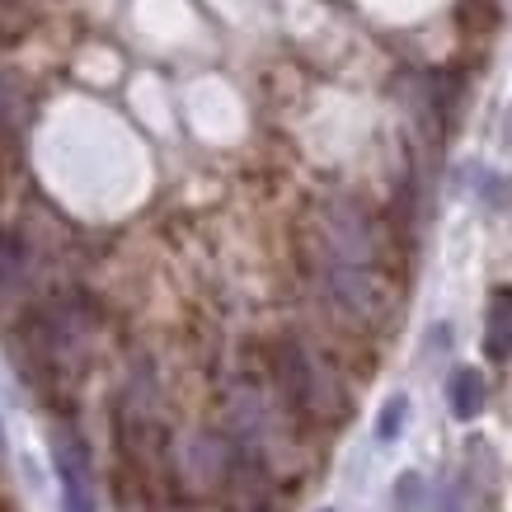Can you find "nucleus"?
<instances>
[{
  "label": "nucleus",
  "mask_w": 512,
  "mask_h": 512,
  "mask_svg": "<svg viewBox=\"0 0 512 512\" xmlns=\"http://www.w3.org/2000/svg\"><path fill=\"white\" fill-rule=\"evenodd\" d=\"M52 461H57V480H62V512H94L85 447L71 442L66 433H57L52 437Z\"/></svg>",
  "instance_id": "nucleus-1"
},
{
  "label": "nucleus",
  "mask_w": 512,
  "mask_h": 512,
  "mask_svg": "<svg viewBox=\"0 0 512 512\" xmlns=\"http://www.w3.org/2000/svg\"><path fill=\"white\" fill-rule=\"evenodd\" d=\"M278 376H282V390L292 395V404H301V409H320V376H315V362L301 343H282Z\"/></svg>",
  "instance_id": "nucleus-2"
},
{
  "label": "nucleus",
  "mask_w": 512,
  "mask_h": 512,
  "mask_svg": "<svg viewBox=\"0 0 512 512\" xmlns=\"http://www.w3.org/2000/svg\"><path fill=\"white\" fill-rule=\"evenodd\" d=\"M484 353L494 362L512 357V287L489 296V325H484Z\"/></svg>",
  "instance_id": "nucleus-3"
},
{
  "label": "nucleus",
  "mask_w": 512,
  "mask_h": 512,
  "mask_svg": "<svg viewBox=\"0 0 512 512\" xmlns=\"http://www.w3.org/2000/svg\"><path fill=\"white\" fill-rule=\"evenodd\" d=\"M29 127V85L19 76H0V141H15Z\"/></svg>",
  "instance_id": "nucleus-4"
},
{
  "label": "nucleus",
  "mask_w": 512,
  "mask_h": 512,
  "mask_svg": "<svg viewBox=\"0 0 512 512\" xmlns=\"http://www.w3.org/2000/svg\"><path fill=\"white\" fill-rule=\"evenodd\" d=\"M447 395H451V414L461 423L470 419H480L484 414V376L480 372H470V367H456L447 381Z\"/></svg>",
  "instance_id": "nucleus-5"
},
{
  "label": "nucleus",
  "mask_w": 512,
  "mask_h": 512,
  "mask_svg": "<svg viewBox=\"0 0 512 512\" xmlns=\"http://www.w3.org/2000/svg\"><path fill=\"white\" fill-rule=\"evenodd\" d=\"M404 419H409V400H404V395L386 400L381 419H376V437H381V442H395V437H400V428H404Z\"/></svg>",
  "instance_id": "nucleus-6"
},
{
  "label": "nucleus",
  "mask_w": 512,
  "mask_h": 512,
  "mask_svg": "<svg viewBox=\"0 0 512 512\" xmlns=\"http://www.w3.org/2000/svg\"><path fill=\"white\" fill-rule=\"evenodd\" d=\"M325 512H334V508H325Z\"/></svg>",
  "instance_id": "nucleus-7"
}]
</instances>
